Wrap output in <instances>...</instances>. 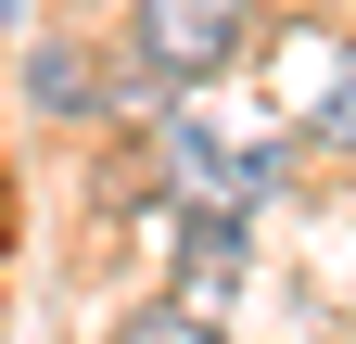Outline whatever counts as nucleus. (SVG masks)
Instances as JSON below:
<instances>
[{
  "instance_id": "f257e3e1",
  "label": "nucleus",
  "mask_w": 356,
  "mask_h": 344,
  "mask_svg": "<svg viewBox=\"0 0 356 344\" xmlns=\"http://www.w3.org/2000/svg\"><path fill=\"white\" fill-rule=\"evenodd\" d=\"M242 13L254 0H127V52H140L153 90H191V77H216L242 52Z\"/></svg>"
},
{
  "instance_id": "f03ea898",
  "label": "nucleus",
  "mask_w": 356,
  "mask_h": 344,
  "mask_svg": "<svg viewBox=\"0 0 356 344\" xmlns=\"http://www.w3.org/2000/svg\"><path fill=\"white\" fill-rule=\"evenodd\" d=\"M242 230H254V204H204V217H191V268H178V281H191L204 319H229V293H242Z\"/></svg>"
},
{
  "instance_id": "7ed1b4c3",
  "label": "nucleus",
  "mask_w": 356,
  "mask_h": 344,
  "mask_svg": "<svg viewBox=\"0 0 356 344\" xmlns=\"http://www.w3.org/2000/svg\"><path fill=\"white\" fill-rule=\"evenodd\" d=\"M26 102H38V115H102V64H89L76 38H51V52L26 64Z\"/></svg>"
},
{
  "instance_id": "20e7f679",
  "label": "nucleus",
  "mask_w": 356,
  "mask_h": 344,
  "mask_svg": "<svg viewBox=\"0 0 356 344\" xmlns=\"http://www.w3.org/2000/svg\"><path fill=\"white\" fill-rule=\"evenodd\" d=\"M115 344H216V319L204 306H153V319H127Z\"/></svg>"
},
{
  "instance_id": "39448f33",
  "label": "nucleus",
  "mask_w": 356,
  "mask_h": 344,
  "mask_svg": "<svg viewBox=\"0 0 356 344\" xmlns=\"http://www.w3.org/2000/svg\"><path fill=\"white\" fill-rule=\"evenodd\" d=\"M318 141L356 153V52H343V77H331V102H318Z\"/></svg>"
}]
</instances>
